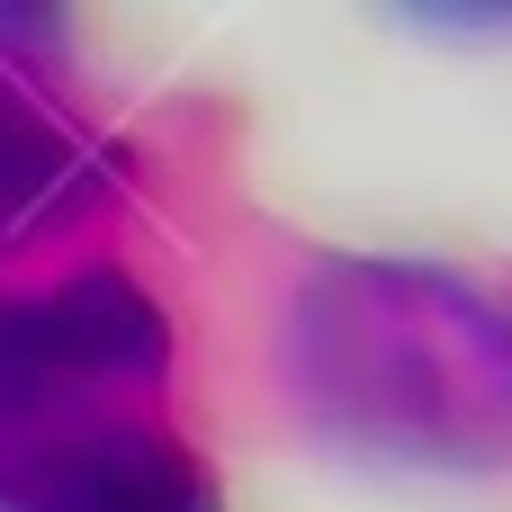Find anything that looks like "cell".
I'll return each instance as SVG.
<instances>
[{"label":"cell","mask_w":512,"mask_h":512,"mask_svg":"<svg viewBox=\"0 0 512 512\" xmlns=\"http://www.w3.org/2000/svg\"><path fill=\"white\" fill-rule=\"evenodd\" d=\"M90 198V153L81 135L27 90L18 63H0V252L45 234L54 216H72Z\"/></svg>","instance_id":"obj_4"},{"label":"cell","mask_w":512,"mask_h":512,"mask_svg":"<svg viewBox=\"0 0 512 512\" xmlns=\"http://www.w3.org/2000/svg\"><path fill=\"white\" fill-rule=\"evenodd\" d=\"M0 512H225V495L153 414H81L0 432Z\"/></svg>","instance_id":"obj_3"},{"label":"cell","mask_w":512,"mask_h":512,"mask_svg":"<svg viewBox=\"0 0 512 512\" xmlns=\"http://www.w3.org/2000/svg\"><path fill=\"white\" fill-rule=\"evenodd\" d=\"M171 369V315L126 270H72L0 297V432L135 414Z\"/></svg>","instance_id":"obj_2"},{"label":"cell","mask_w":512,"mask_h":512,"mask_svg":"<svg viewBox=\"0 0 512 512\" xmlns=\"http://www.w3.org/2000/svg\"><path fill=\"white\" fill-rule=\"evenodd\" d=\"M288 396L387 459H495L512 441V324L459 279L333 270L288 297Z\"/></svg>","instance_id":"obj_1"}]
</instances>
